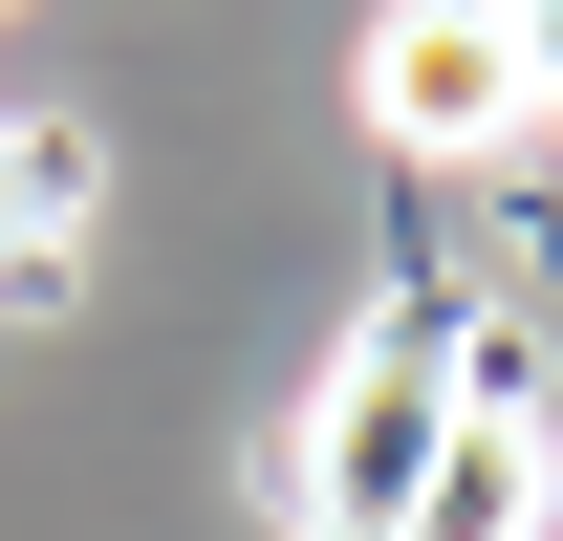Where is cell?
Masks as SVG:
<instances>
[{
    "mask_svg": "<svg viewBox=\"0 0 563 541\" xmlns=\"http://www.w3.org/2000/svg\"><path fill=\"white\" fill-rule=\"evenodd\" d=\"M455 390H477V303H455V281H390V303L325 346V390L282 411V520L303 541H390L412 476H433V433H455Z\"/></svg>",
    "mask_w": 563,
    "mask_h": 541,
    "instance_id": "6da1fadb",
    "label": "cell"
},
{
    "mask_svg": "<svg viewBox=\"0 0 563 541\" xmlns=\"http://www.w3.org/2000/svg\"><path fill=\"white\" fill-rule=\"evenodd\" d=\"M368 131L412 152V174H498V152L542 131L520 22H498V0H390V22H368Z\"/></svg>",
    "mask_w": 563,
    "mask_h": 541,
    "instance_id": "7a4b0ae2",
    "label": "cell"
},
{
    "mask_svg": "<svg viewBox=\"0 0 563 541\" xmlns=\"http://www.w3.org/2000/svg\"><path fill=\"white\" fill-rule=\"evenodd\" d=\"M390 541H563V433H542V368L498 325H477V390H455V433H433Z\"/></svg>",
    "mask_w": 563,
    "mask_h": 541,
    "instance_id": "3957f363",
    "label": "cell"
},
{
    "mask_svg": "<svg viewBox=\"0 0 563 541\" xmlns=\"http://www.w3.org/2000/svg\"><path fill=\"white\" fill-rule=\"evenodd\" d=\"M520 22V87H542V131H563V0H498Z\"/></svg>",
    "mask_w": 563,
    "mask_h": 541,
    "instance_id": "277c9868",
    "label": "cell"
}]
</instances>
